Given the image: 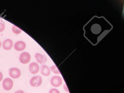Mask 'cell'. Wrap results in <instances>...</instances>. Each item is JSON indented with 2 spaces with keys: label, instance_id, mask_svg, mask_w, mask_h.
Returning a JSON list of instances; mask_svg holds the SVG:
<instances>
[{
  "label": "cell",
  "instance_id": "6da1fadb",
  "mask_svg": "<svg viewBox=\"0 0 124 93\" xmlns=\"http://www.w3.org/2000/svg\"><path fill=\"white\" fill-rule=\"evenodd\" d=\"M42 80L40 76H37L32 78L30 81V84L33 87H37L42 84Z\"/></svg>",
  "mask_w": 124,
  "mask_h": 93
},
{
  "label": "cell",
  "instance_id": "7a4b0ae2",
  "mask_svg": "<svg viewBox=\"0 0 124 93\" xmlns=\"http://www.w3.org/2000/svg\"><path fill=\"white\" fill-rule=\"evenodd\" d=\"M31 60V55L27 52H24L20 55L19 61L21 63L26 64L29 63Z\"/></svg>",
  "mask_w": 124,
  "mask_h": 93
},
{
  "label": "cell",
  "instance_id": "3957f363",
  "mask_svg": "<svg viewBox=\"0 0 124 93\" xmlns=\"http://www.w3.org/2000/svg\"><path fill=\"white\" fill-rule=\"evenodd\" d=\"M3 87L6 91L10 90L13 86V82L11 78H6L4 79L2 83Z\"/></svg>",
  "mask_w": 124,
  "mask_h": 93
},
{
  "label": "cell",
  "instance_id": "277c9868",
  "mask_svg": "<svg viewBox=\"0 0 124 93\" xmlns=\"http://www.w3.org/2000/svg\"><path fill=\"white\" fill-rule=\"evenodd\" d=\"M51 84L53 86L57 87L62 84V79L61 77L57 76H53L51 79Z\"/></svg>",
  "mask_w": 124,
  "mask_h": 93
},
{
  "label": "cell",
  "instance_id": "5b68a950",
  "mask_svg": "<svg viewBox=\"0 0 124 93\" xmlns=\"http://www.w3.org/2000/svg\"><path fill=\"white\" fill-rule=\"evenodd\" d=\"M9 74L12 78H18L21 76V70L17 68H12L9 70Z\"/></svg>",
  "mask_w": 124,
  "mask_h": 93
},
{
  "label": "cell",
  "instance_id": "8992f818",
  "mask_svg": "<svg viewBox=\"0 0 124 93\" xmlns=\"http://www.w3.org/2000/svg\"><path fill=\"white\" fill-rule=\"evenodd\" d=\"M30 71L33 74L37 73L39 70V66L38 63L35 62H32L30 65L29 67Z\"/></svg>",
  "mask_w": 124,
  "mask_h": 93
},
{
  "label": "cell",
  "instance_id": "52a82bcc",
  "mask_svg": "<svg viewBox=\"0 0 124 93\" xmlns=\"http://www.w3.org/2000/svg\"><path fill=\"white\" fill-rule=\"evenodd\" d=\"M15 49L18 51H23L26 47V44L25 42L22 41H17L14 45Z\"/></svg>",
  "mask_w": 124,
  "mask_h": 93
},
{
  "label": "cell",
  "instance_id": "ba28073f",
  "mask_svg": "<svg viewBox=\"0 0 124 93\" xmlns=\"http://www.w3.org/2000/svg\"><path fill=\"white\" fill-rule=\"evenodd\" d=\"M35 57L37 60V62L41 64H45L47 61V59L46 56L42 55L39 53H36Z\"/></svg>",
  "mask_w": 124,
  "mask_h": 93
},
{
  "label": "cell",
  "instance_id": "9c48e42d",
  "mask_svg": "<svg viewBox=\"0 0 124 93\" xmlns=\"http://www.w3.org/2000/svg\"><path fill=\"white\" fill-rule=\"evenodd\" d=\"M13 46V41L9 39L5 40L3 44V47L6 50H9L11 49Z\"/></svg>",
  "mask_w": 124,
  "mask_h": 93
},
{
  "label": "cell",
  "instance_id": "30bf717a",
  "mask_svg": "<svg viewBox=\"0 0 124 93\" xmlns=\"http://www.w3.org/2000/svg\"><path fill=\"white\" fill-rule=\"evenodd\" d=\"M40 72L43 76H48L50 75L51 70L47 66L43 65L40 67Z\"/></svg>",
  "mask_w": 124,
  "mask_h": 93
},
{
  "label": "cell",
  "instance_id": "8fae6325",
  "mask_svg": "<svg viewBox=\"0 0 124 93\" xmlns=\"http://www.w3.org/2000/svg\"><path fill=\"white\" fill-rule=\"evenodd\" d=\"M101 27L99 24H93L91 27V32L93 34H99L101 32Z\"/></svg>",
  "mask_w": 124,
  "mask_h": 93
},
{
  "label": "cell",
  "instance_id": "7c38bea8",
  "mask_svg": "<svg viewBox=\"0 0 124 93\" xmlns=\"http://www.w3.org/2000/svg\"><path fill=\"white\" fill-rule=\"evenodd\" d=\"M12 30L13 32L16 34H20L22 31L21 29L15 25H13L12 27Z\"/></svg>",
  "mask_w": 124,
  "mask_h": 93
},
{
  "label": "cell",
  "instance_id": "4fadbf2b",
  "mask_svg": "<svg viewBox=\"0 0 124 93\" xmlns=\"http://www.w3.org/2000/svg\"><path fill=\"white\" fill-rule=\"evenodd\" d=\"M51 69L54 73L57 74H60L59 70L55 65H53L52 67H51Z\"/></svg>",
  "mask_w": 124,
  "mask_h": 93
},
{
  "label": "cell",
  "instance_id": "5bb4252c",
  "mask_svg": "<svg viewBox=\"0 0 124 93\" xmlns=\"http://www.w3.org/2000/svg\"><path fill=\"white\" fill-rule=\"evenodd\" d=\"M5 28V23L2 20H0V32H3Z\"/></svg>",
  "mask_w": 124,
  "mask_h": 93
},
{
  "label": "cell",
  "instance_id": "9a60e30c",
  "mask_svg": "<svg viewBox=\"0 0 124 93\" xmlns=\"http://www.w3.org/2000/svg\"><path fill=\"white\" fill-rule=\"evenodd\" d=\"M49 93H60V92L58 89L53 88L50 90Z\"/></svg>",
  "mask_w": 124,
  "mask_h": 93
},
{
  "label": "cell",
  "instance_id": "2e32d148",
  "mask_svg": "<svg viewBox=\"0 0 124 93\" xmlns=\"http://www.w3.org/2000/svg\"><path fill=\"white\" fill-rule=\"evenodd\" d=\"M3 78V75L2 73L0 71V82L2 80Z\"/></svg>",
  "mask_w": 124,
  "mask_h": 93
},
{
  "label": "cell",
  "instance_id": "e0dca14e",
  "mask_svg": "<svg viewBox=\"0 0 124 93\" xmlns=\"http://www.w3.org/2000/svg\"><path fill=\"white\" fill-rule=\"evenodd\" d=\"M15 93H25L22 90H19V91H17Z\"/></svg>",
  "mask_w": 124,
  "mask_h": 93
},
{
  "label": "cell",
  "instance_id": "ac0fdd59",
  "mask_svg": "<svg viewBox=\"0 0 124 93\" xmlns=\"http://www.w3.org/2000/svg\"><path fill=\"white\" fill-rule=\"evenodd\" d=\"M1 41H0V47H1Z\"/></svg>",
  "mask_w": 124,
  "mask_h": 93
}]
</instances>
